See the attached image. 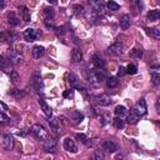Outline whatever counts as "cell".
<instances>
[{
	"label": "cell",
	"instance_id": "obj_1",
	"mask_svg": "<svg viewBox=\"0 0 160 160\" xmlns=\"http://www.w3.org/2000/svg\"><path fill=\"white\" fill-rule=\"evenodd\" d=\"M145 113H146V103L144 99H140V101L131 109L130 114L126 115V121L129 124H135L140 119V117L145 115Z\"/></svg>",
	"mask_w": 160,
	"mask_h": 160
},
{
	"label": "cell",
	"instance_id": "obj_2",
	"mask_svg": "<svg viewBox=\"0 0 160 160\" xmlns=\"http://www.w3.org/2000/svg\"><path fill=\"white\" fill-rule=\"evenodd\" d=\"M30 133L39 140H46L48 139V131L45 130V128L40 124H34L30 128Z\"/></svg>",
	"mask_w": 160,
	"mask_h": 160
},
{
	"label": "cell",
	"instance_id": "obj_3",
	"mask_svg": "<svg viewBox=\"0 0 160 160\" xmlns=\"http://www.w3.org/2000/svg\"><path fill=\"white\" fill-rule=\"evenodd\" d=\"M108 53L112 55H123L124 54V44L120 40H117L108 48Z\"/></svg>",
	"mask_w": 160,
	"mask_h": 160
},
{
	"label": "cell",
	"instance_id": "obj_4",
	"mask_svg": "<svg viewBox=\"0 0 160 160\" xmlns=\"http://www.w3.org/2000/svg\"><path fill=\"white\" fill-rule=\"evenodd\" d=\"M89 5L91 7V9L98 13V14H101L104 13L105 10V4H104V0H88Z\"/></svg>",
	"mask_w": 160,
	"mask_h": 160
},
{
	"label": "cell",
	"instance_id": "obj_5",
	"mask_svg": "<svg viewBox=\"0 0 160 160\" xmlns=\"http://www.w3.org/2000/svg\"><path fill=\"white\" fill-rule=\"evenodd\" d=\"M2 146L5 149V150H13L14 149V140H13V136L9 135V134H5L2 136Z\"/></svg>",
	"mask_w": 160,
	"mask_h": 160
},
{
	"label": "cell",
	"instance_id": "obj_6",
	"mask_svg": "<svg viewBox=\"0 0 160 160\" xmlns=\"http://www.w3.org/2000/svg\"><path fill=\"white\" fill-rule=\"evenodd\" d=\"M9 60L13 64H20V63H23L24 57H23V54H20L18 50H14L13 49V50L9 51Z\"/></svg>",
	"mask_w": 160,
	"mask_h": 160
},
{
	"label": "cell",
	"instance_id": "obj_7",
	"mask_svg": "<svg viewBox=\"0 0 160 160\" xmlns=\"http://www.w3.org/2000/svg\"><path fill=\"white\" fill-rule=\"evenodd\" d=\"M95 100H96V104L100 105V106H108V105H110V104L113 103L112 98L108 96V95H105V94L98 95V96L95 98Z\"/></svg>",
	"mask_w": 160,
	"mask_h": 160
},
{
	"label": "cell",
	"instance_id": "obj_8",
	"mask_svg": "<svg viewBox=\"0 0 160 160\" xmlns=\"http://www.w3.org/2000/svg\"><path fill=\"white\" fill-rule=\"evenodd\" d=\"M63 146H64V149H65L66 151H70V153H76V151H78V148H76L75 143H74L70 138H66V139L64 140Z\"/></svg>",
	"mask_w": 160,
	"mask_h": 160
},
{
	"label": "cell",
	"instance_id": "obj_9",
	"mask_svg": "<svg viewBox=\"0 0 160 160\" xmlns=\"http://www.w3.org/2000/svg\"><path fill=\"white\" fill-rule=\"evenodd\" d=\"M38 38V34H36V30L35 29H31V28H29V29H26L25 31H24V39L26 40V41H34L35 39Z\"/></svg>",
	"mask_w": 160,
	"mask_h": 160
},
{
	"label": "cell",
	"instance_id": "obj_10",
	"mask_svg": "<svg viewBox=\"0 0 160 160\" xmlns=\"http://www.w3.org/2000/svg\"><path fill=\"white\" fill-rule=\"evenodd\" d=\"M103 150H105L106 153H115V151L118 150V146H117L113 141L106 140V141H104V144H103Z\"/></svg>",
	"mask_w": 160,
	"mask_h": 160
},
{
	"label": "cell",
	"instance_id": "obj_11",
	"mask_svg": "<svg viewBox=\"0 0 160 160\" xmlns=\"http://www.w3.org/2000/svg\"><path fill=\"white\" fill-rule=\"evenodd\" d=\"M71 62L74 64H79L83 62V53L79 49H74L71 53Z\"/></svg>",
	"mask_w": 160,
	"mask_h": 160
},
{
	"label": "cell",
	"instance_id": "obj_12",
	"mask_svg": "<svg viewBox=\"0 0 160 160\" xmlns=\"http://www.w3.org/2000/svg\"><path fill=\"white\" fill-rule=\"evenodd\" d=\"M44 149L48 153H54L57 150V140L55 139H50V140L46 139V143H45Z\"/></svg>",
	"mask_w": 160,
	"mask_h": 160
},
{
	"label": "cell",
	"instance_id": "obj_13",
	"mask_svg": "<svg viewBox=\"0 0 160 160\" xmlns=\"http://www.w3.org/2000/svg\"><path fill=\"white\" fill-rule=\"evenodd\" d=\"M39 104H40V106H41V110L44 112V114L50 118V117L53 115V110H51L50 106L48 105V103H46L44 99H40V100H39Z\"/></svg>",
	"mask_w": 160,
	"mask_h": 160
},
{
	"label": "cell",
	"instance_id": "obj_14",
	"mask_svg": "<svg viewBox=\"0 0 160 160\" xmlns=\"http://www.w3.org/2000/svg\"><path fill=\"white\" fill-rule=\"evenodd\" d=\"M44 54H45V49L43 46L36 45V46L33 48V57L35 59H40L41 57H44Z\"/></svg>",
	"mask_w": 160,
	"mask_h": 160
},
{
	"label": "cell",
	"instance_id": "obj_15",
	"mask_svg": "<svg viewBox=\"0 0 160 160\" xmlns=\"http://www.w3.org/2000/svg\"><path fill=\"white\" fill-rule=\"evenodd\" d=\"M150 74H151L153 84H154V85H159V84H160V73H159V69H158V68H153V69L150 70Z\"/></svg>",
	"mask_w": 160,
	"mask_h": 160
},
{
	"label": "cell",
	"instance_id": "obj_16",
	"mask_svg": "<svg viewBox=\"0 0 160 160\" xmlns=\"http://www.w3.org/2000/svg\"><path fill=\"white\" fill-rule=\"evenodd\" d=\"M115 115H117V118L124 119L128 115V109L125 108V106H123V105H118L115 108Z\"/></svg>",
	"mask_w": 160,
	"mask_h": 160
},
{
	"label": "cell",
	"instance_id": "obj_17",
	"mask_svg": "<svg viewBox=\"0 0 160 160\" xmlns=\"http://www.w3.org/2000/svg\"><path fill=\"white\" fill-rule=\"evenodd\" d=\"M93 64H94L95 68H98V69H103V68L105 66L104 59H101L99 55H94V57H93Z\"/></svg>",
	"mask_w": 160,
	"mask_h": 160
},
{
	"label": "cell",
	"instance_id": "obj_18",
	"mask_svg": "<svg viewBox=\"0 0 160 160\" xmlns=\"http://www.w3.org/2000/svg\"><path fill=\"white\" fill-rule=\"evenodd\" d=\"M43 14H44V16H45L46 20H51V19H54V16H55L54 9H53V8H49V7H48V8H44Z\"/></svg>",
	"mask_w": 160,
	"mask_h": 160
},
{
	"label": "cell",
	"instance_id": "obj_19",
	"mask_svg": "<svg viewBox=\"0 0 160 160\" xmlns=\"http://www.w3.org/2000/svg\"><path fill=\"white\" fill-rule=\"evenodd\" d=\"M94 74H95V78H96V80H98V83H99V81H103V80H105V79H106V74H105V71H104L103 69H98V68H95Z\"/></svg>",
	"mask_w": 160,
	"mask_h": 160
},
{
	"label": "cell",
	"instance_id": "obj_20",
	"mask_svg": "<svg viewBox=\"0 0 160 160\" xmlns=\"http://www.w3.org/2000/svg\"><path fill=\"white\" fill-rule=\"evenodd\" d=\"M8 21H9V24H10L11 26H16V25H19V23H20L19 18H18L14 13H10V14H9V16H8Z\"/></svg>",
	"mask_w": 160,
	"mask_h": 160
},
{
	"label": "cell",
	"instance_id": "obj_21",
	"mask_svg": "<svg viewBox=\"0 0 160 160\" xmlns=\"http://www.w3.org/2000/svg\"><path fill=\"white\" fill-rule=\"evenodd\" d=\"M146 33L149 36L154 38V39H160V30L159 29H155V28H151V29H146Z\"/></svg>",
	"mask_w": 160,
	"mask_h": 160
},
{
	"label": "cell",
	"instance_id": "obj_22",
	"mask_svg": "<svg viewBox=\"0 0 160 160\" xmlns=\"http://www.w3.org/2000/svg\"><path fill=\"white\" fill-rule=\"evenodd\" d=\"M148 18L151 21H158L159 18H160V11L159 10H150L149 14H148Z\"/></svg>",
	"mask_w": 160,
	"mask_h": 160
},
{
	"label": "cell",
	"instance_id": "obj_23",
	"mask_svg": "<svg viewBox=\"0 0 160 160\" xmlns=\"http://www.w3.org/2000/svg\"><path fill=\"white\" fill-rule=\"evenodd\" d=\"M120 26L123 29H128L130 26V16L129 15H123V18L120 20Z\"/></svg>",
	"mask_w": 160,
	"mask_h": 160
},
{
	"label": "cell",
	"instance_id": "obj_24",
	"mask_svg": "<svg viewBox=\"0 0 160 160\" xmlns=\"http://www.w3.org/2000/svg\"><path fill=\"white\" fill-rule=\"evenodd\" d=\"M33 84H34V88H35V90H36L38 93H39V91H43L44 86H43V81H41L40 78H34Z\"/></svg>",
	"mask_w": 160,
	"mask_h": 160
},
{
	"label": "cell",
	"instance_id": "obj_25",
	"mask_svg": "<svg viewBox=\"0 0 160 160\" xmlns=\"http://www.w3.org/2000/svg\"><path fill=\"white\" fill-rule=\"evenodd\" d=\"M21 16H23V20H24L25 23L30 21V11H29V9H28L26 7H24V8L21 9Z\"/></svg>",
	"mask_w": 160,
	"mask_h": 160
},
{
	"label": "cell",
	"instance_id": "obj_26",
	"mask_svg": "<svg viewBox=\"0 0 160 160\" xmlns=\"http://www.w3.org/2000/svg\"><path fill=\"white\" fill-rule=\"evenodd\" d=\"M106 7H108V9H109V10H112V11H117V10H119V9H120V5H119L118 3H115V2H113V0L108 2Z\"/></svg>",
	"mask_w": 160,
	"mask_h": 160
},
{
	"label": "cell",
	"instance_id": "obj_27",
	"mask_svg": "<svg viewBox=\"0 0 160 160\" xmlns=\"http://www.w3.org/2000/svg\"><path fill=\"white\" fill-rule=\"evenodd\" d=\"M2 69H3V71H5V73H11V71H13L11 62H10V60H5L4 64L2 65Z\"/></svg>",
	"mask_w": 160,
	"mask_h": 160
},
{
	"label": "cell",
	"instance_id": "obj_28",
	"mask_svg": "<svg viewBox=\"0 0 160 160\" xmlns=\"http://www.w3.org/2000/svg\"><path fill=\"white\" fill-rule=\"evenodd\" d=\"M106 85H108L109 88H115L118 85V78H115V76L108 78L106 79Z\"/></svg>",
	"mask_w": 160,
	"mask_h": 160
},
{
	"label": "cell",
	"instance_id": "obj_29",
	"mask_svg": "<svg viewBox=\"0 0 160 160\" xmlns=\"http://www.w3.org/2000/svg\"><path fill=\"white\" fill-rule=\"evenodd\" d=\"M11 95H13L14 98H16V99H21V98L25 96V91H24V90H19V89H14V90L11 91Z\"/></svg>",
	"mask_w": 160,
	"mask_h": 160
},
{
	"label": "cell",
	"instance_id": "obj_30",
	"mask_svg": "<svg viewBox=\"0 0 160 160\" xmlns=\"http://www.w3.org/2000/svg\"><path fill=\"white\" fill-rule=\"evenodd\" d=\"M125 71H126V74L134 75V74H136V73H138V68H136V65H134V64H129V65H128V68L125 69Z\"/></svg>",
	"mask_w": 160,
	"mask_h": 160
},
{
	"label": "cell",
	"instance_id": "obj_31",
	"mask_svg": "<svg viewBox=\"0 0 160 160\" xmlns=\"http://www.w3.org/2000/svg\"><path fill=\"white\" fill-rule=\"evenodd\" d=\"M69 84L71 88H75L78 85V76L75 74H69Z\"/></svg>",
	"mask_w": 160,
	"mask_h": 160
},
{
	"label": "cell",
	"instance_id": "obj_32",
	"mask_svg": "<svg viewBox=\"0 0 160 160\" xmlns=\"http://www.w3.org/2000/svg\"><path fill=\"white\" fill-rule=\"evenodd\" d=\"M114 126H115L117 129H123V128L125 126V121H124V119H121V118H117V119L114 120Z\"/></svg>",
	"mask_w": 160,
	"mask_h": 160
},
{
	"label": "cell",
	"instance_id": "obj_33",
	"mask_svg": "<svg viewBox=\"0 0 160 160\" xmlns=\"http://www.w3.org/2000/svg\"><path fill=\"white\" fill-rule=\"evenodd\" d=\"M130 55L131 57H136V58L140 59L143 57V51H141V49H133L131 53H130Z\"/></svg>",
	"mask_w": 160,
	"mask_h": 160
},
{
	"label": "cell",
	"instance_id": "obj_34",
	"mask_svg": "<svg viewBox=\"0 0 160 160\" xmlns=\"http://www.w3.org/2000/svg\"><path fill=\"white\" fill-rule=\"evenodd\" d=\"M74 11L76 15H83L84 14V7L83 5H74Z\"/></svg>",
	"mask_w": 160,
	"mask_h": 160
},
{
	"label": "cell",
	"instance_id": "obj_35",
	"mask_svg": "<svg viewBox=\"0 0 160 160\" xmlns=\"http://www.w3.org/2000/svg\"><path fill=\"white\" fill-rule=\"evenodd\" d=\"M93 159H95V160H101V159H104V154H103V151H100V150H95V151H94V154H93Z\"/></svg>",
	"mask_w": 160,
	"mask_h": 160
},
{
	"label": "cell",
	"instance_id": "obj_36",
	"mask_svg": "<svg viewBox=\"0 0 160 160\" xmlns=\"http://www.w3.org/2000/svg\"><path fill=\"white\" fill-rule=\"evenodd\" d=\"M100 120H101V121H100V125L104 126V125H106V124L110 121V117H109V115H101V117H100Z\"/></svg>",
	"mask_w": 160,
	"mask_h": 160
},
{
	"label": "cell",
	"instance_id": "obj_37",
	"mask_svg": "<svg viewBox=\"0 0 160 160\" xmlns=\"http://www.w3.org/2000/svg\"><path fill=\"white\" fill-rule=\"evenodd\" d=\"M8 121H9V117L2 112L0 113V124H4V123H8Z\"/></svg>",
	"mask_w": 160,
	"mask_h": 160
},
{
	"label": "cell",
	"instance_id": "obj_38",
	"mask_svg": "<svg viewBox=\"0 0 160 160\" xmlns=\"http://www.w3.org/2000/svg\"><path fill=\"white\" fill-rule=\"evenodd\" d=\"M76 139H79L84 144H88V138H86L85 134H76Z\"/></svg>",
	"mask_w": 160,
	"mask_h": 160
},
{
	"label": "cell",
	"instance_id": "obj_39",
	"mask_svg": "<svg viewBox=\"0 0 160 160\" xmlns=\"http://www.w3.org/2000/svg\"><path fill=\"white\" fill-rule=\"evenodd\" d=\"M10 78H11V80H13V83H18V81H19V75H18V73H15V71H11V73H10Z\"/></svg>",
	"mask_w": 160,
	"mask_h": 160
},
{
	"label": "cell",
	"instance_id": "obj_40",
	"mask_svg": "<svg viewBox=\"0 0 160 160\" xmlns=\"http://www.w3.org/2000/svg\"><path fill=\"white\" fill-rule=\"evenodd\" d=\"M74 115H75V121L76 123H79V121H81L83 120V114H80V113H74Z\"/></svg>",
	"mask_w": 160,
	"mask_h": 160
},
{
	"label": "cell",
	"instance_id": "obj_41",
	"mask_svg": "<svg viewBox=\"0 0 160 160\" xmlns=\"http://www.w3.org/2000/svg\"><path fill=\"white\" fill-rule=\"evenodd\" d=\"M0 112H3V113H5V112H8V106L3 103V101H0Z\"/></svg>",
	"mask_w": 160,
	"mask_h": 160
},
{
	"label": "cell",
	"instance_id": "obj_42",
	"mask_svg": "<svg viewBox=\"0 0 160 160\" xmlns=\"http://www.w3.org/2000/svg\"><path fill=\"white\" fill-rule=\"evenodd\" d=\"M136 7H138L139 11H143V9H144V4H143L141 0H136Z\"/></svg>",
	"mask_w": 160,
	"mask_h": 160
},
{
	"label": "cell",
	"instance_id": "obj_43",
	"mask_svg": "<svg viewBox=\"0 0 160 160\" xmlns=\"http://www.w3.org/2000/svg\"><path fill=\"white\" fill-rule=\"evenodd\" d=\"M63 96L64 98H71L73 96V90H66L63 93Z\"/></svg>",
	"mask_w": 160,
	"mask_h": 160
},
{
	"label": "cell",
	"instance_id": "obj_44",
	"mask_svg": "<svg viewBox=\"0 0 160 160\" xmlns=\"http://www.w3.org/2000/svg\"><path fill=\"white\" fill-rule=\"evenodd\" d=\"M55 30H57V34H58V36H60V35H63V34H64V26L55 28Z\"/></svg>",
	"mask_w": 160,
	"mask_h": 160
},
{
	"label": "cell",
	"instance_id": "obj_45",
	"mask_svg": "<svg viewBox=\"0 0 160 160\" xmlns=\"http://www.w3.org/2000/svg\"><path fill=\"white\" fill-rule=\"evenodd\" d=\"M5 40H7V34L4 31H0V43L5 41Z\"/></svg>",
	"mask_w": 160,
	"mask_h": 160
},
{
	"label": "cell",
	"instance_id": "obj_46",
	"mask_svg": "<svg viewBox=\"0 0 160 160\" xmlns=\"http://www.w3.org/2000/svg\"><path fill=\"white\" fill-rule=\"evenodd\" d=\"M124 74H126V71H125V68L120 66V68H119V71H118V75H119V76H123Z\"/></svg>",
	"mask_w": 160,
	"mask_h": 160
},
{
	"label": "cell",
	"instance_id": "obj_47",
	"mask_svg": "<svg viewBox=\"0 0 160 160\" xmlns=\"http://www.w3.org/2000/svg\"><path fill=\"white\" fill-rule=\"evenodd\" d=\"M156 112L160 113V99H156Z\"/></svg>",
	"mask_w": 160,
	"mask_h": 160
},
{
	"label": "cell",
	"instance_id": "obj_48",
	"mask_svg": "<svg viewBox=\"0 0 160 160\" xmlns=\"http://www.w3.org/2000/svg\"><path fill=\"white\" fill-rule=\"evenodd\" d=\"M4 8H5V2L4 0H0V10L4 9Z\"/></svg>",
	"mask_w": 160,
	"mask_h": 160
},
{
	"label": "cell",
	"instance_id": "obj_49",
	"mask_svg": "<svg viewBox=\"0 0 160 160\" xmlns=\"http://www.w3.org/2000/svg\"><path fill=\"white\" fill-rule=\"evenodd\" d=\"M45 25H46V28H49V29H54V30H55V26H54V25H51V24H49V23H45Z\"/></svg>",
	"mask_w": 160,
	"mask_h": 160
},
{
	"label": "cell",
	"instance_id": "obj_50",
	"mask_svg": "<svg viewBox=\"0 0 160 160\" xmlns=\"http://www.w3.org/2000/svg\"><path fill=\"white\" fill-rule=\"evenodd\" d=\"M4 62H5V60H4V57L0 55V68H2V65L4 64Z\"/></svg>",
	"mask_w": 160,
	"mask_h": 160
},
{
	"label": "cell",
	"instance_id": "obj_51",
	"mask_svg": "<svg viewBox=\"0 0 160 160\" xmlns=\"http://www.w3.org/2000/svg\"><path fill=\"white\" fill-rule=\"evenodd\" d=\"M48 2H49L50 4H57V3H58V0H48Z\"/></svg>",
	"mask_w": 160,
	"mask_h": 160
}]
</instances>
